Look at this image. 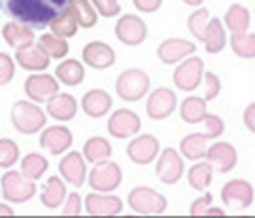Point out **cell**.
<instances>
[{"label": "cell", "mask_w": 255, "mask_h": 218, "mask_svg": "<svg viewBox=\"0 0 255 218\" xmlns=\"http://www.w3.org/2000/svg\"><path fill=\"white\" fill-rule=\"evenodd\" d=\"M70 0H0V11L11 21L32 30L49 28V23L68 9Z\"/></svg>", "instance_id": "obj_1"}, {"label": "cell", "mask_w": 255, "mask_h": 218, "mask_svg": "<svg viewBox=\"0 0 255 218\" xmlns=\"http://www.w3.org/2000/svg\"><path fill=\"white\" fill-rule=\"evenodd\" d=\"M11 123L19 134L32 136V134H38L45 127L47 112L41 106H36V102L19 100L11 108Z\"/></svg>", "instance_id": "obj_2"}, {"label": "cell", "mask_w": 255, "mask_h": 218, "mask_svg": "<svg viewBox=\"0 0 255 218\" xmlns=\"http://www.w3.org/2000/svg\"><path fill=\"white\" fill-rule=\"evenodd\" d=\"M0 195L9 204H26L36 195V184L21 172H15L9 167V172H4L0 178Z\"/></svg>", "instance_id": "obj_3"}, {"label": "cell", "mask_w": 255, "mask_h": 218, "mask_svg": "<svg viewBox=\"0 0 255 218\" xmlns=\"http://www.w3.org/2000/svg\"><path fill=\"white\" fill-rule=\"evenodd\" d=\"M151 87L149 74L140 68L124 70L115 80V91L124 102H138L147 95Z\"/></svg>", "instance_id": "obj_4"}, {"label": "cell", "mask_w": 255, "mask_h": 218, "mask_svg": "<svg viewBox=\"0 0 255 218\" xmlns=\"http://www.w3.org/2000/svg\"><path fill=\"white\" fill-rule=\"evenodd\" d=\"M128 206L136 214H142V216H159L166 212L168 201H166L162 193L153 191L151 187H136L128 195Z\"/></svg>", "instance_id": "obj_5"}, {"label": "cell", "mask_w": 255, "mask_h": 218, "mask_svg": "<svg viewBox=\"0 0 255 218\" xmlns=\"http://www.w3.org/2000/svg\"><path fill=\"white\" fill-rule=\"evenodd\" d=\"M122 180H124L122 167L111 159L102 161V163H96L92 172H87V182L98 193H113L115 189H119Z\"/></svg>", "instance_id": "obj_6"}, {"label": "cell", "mask_w": 255, "mask_h": 218, "mask_svg": "<svg viewBox=\"0 0 255 218\" xmlns=\"http://www.w3.org/2000/svg\"><path fill=\"white\" fill-rule=\"evenodd\" d=\"M23 91H26L30 102L43 104L47 100H51L55 93L60 91L58 78L47 74V72H32V74L23 80Z\"/></svg>", "instance_id": "obj_7"}, {"label": "cell", "mask_w": 255, "mask_h": 218, "mask_svg": "<svg viewBox=\"0 0 255 218\" xmlns=\"http://www.w3.org/2000/svg\"><path fill=\"white\" fill-rule=\"evenodd\" d=\"M253 187L251 182H247L243 178H234L223 184L221 189V201L223 206L232 208V210H247L253 204Z\"/></svg>", "instance_id": "obj_8"}, {"label": "cell", "mask_w": 255, "mask_h": 218, "mask_svg": "<svg viewBox=\"0 0 255 218\" xmlns=\"http://www.w3.org/2000/svg\"><path fill=\"white\" fill-rule=\"evenodd\" d=\"M202 76H204L202 58H187L183 64H179L177 70H174L172 80L181 91H194L196 87L202 83Z\"/></svg>", "instance_id": "obj_9"}, {"label": "cell", "mask_w": 255, "mask_h": 218, "mask_svg": "<svg viewBox=\"0 0 255 218\" xmlns=\"http://www.w3.org/2000/svg\"><path fill=\"white\" fill-rule=\"evenodd\" d=\"M109 134L111 138H119V140H126L130 136H136L140 132V119L134 110H128V108H119L115 110L109 119Z\"/></svg>", "instance_id": "obj_10"}, {"label": "cell", "mask_w": 255, "mask_h": 218, "mask_svg": "<svg viewBox=\"0 0 255 218\" xmlns=\"http://www.w3.org/2000/svg\"><path fill=\"white\" fill-rule=\"evenodd\" d=\"M183 172H185V167H183V159L177 148H164L162 155H157L155 174L164 184H177Z\"/></svg>", "instance_id": "obj_11"}, {"label": "cell", "mask_w": 255, "mask_h": 218, "mask_svg": "<svg viewBox=\"0 0 255 218\" xmlns=\"http://www.w3.org/2000/svg\"><path fill=\"white\" fill-rule=\"evenodd\" d=\"M174 108H177V93L168 87H157L155 91H151L147 100V115L153 121H164L168 119Z\"/></svg>", "instance_id": "obj_12"}, {"label": "cell", "mask_w": 255, "mask_h": 218, "mask_svg": "<svg viewBox=\"0 0 255 218\" xmlns=\"http://www.w3.org/2000/svg\"><path fill=\"white\" fill-rule=\"evenodd\" d=\"M60 176L64 182H68L70 187H83L87 180V165H85V157L83 152H68L60 159Z\"/></svg>", "instance_id": "obj_13"}, {"label": "cell", "mask_w": 255, "mask_h": 218, "mask_svg": "<svg viewBox=\"0 0 255 218\" xmlns=\"http://www.w3.org/2000/svg\"><path fill=\"white\" fill-rule=\"evenodd\" d=\"M115 36L128 47H136L145 43L147 38V23L142 21L138 15H124L122 19H117L115 26Z\"/></svg>", "instance_id": "obj_14"}, {"label": "cell", "mask_w": 255, "mask_h": 218, "mask_svg": "<svg viewBox=\"0 0 255 218\" xmlns=\"http://www.w3.org/2000/svg\"><path fill=\"white\" fill-rule=\"evenodd\" d=\"M38 144L47 150L49 155H64L70 146H73V132L66 125H51L43 129Z\"/></svg>", "instance_id": "obj_15"}, {"label": "cell", "mask_w": 255, "mask_h": 218, "mask_svg": "<svg viewBox=\"0 0 255 218\" xmlns=\"http://www.w3.org/2000/svg\"><path fill=\"white\" fill-rule=\"evenodd\" d=\"M83 208L90 216H117V214H122L124 204H122V199L111 195V193L94 191L83 199Z\"/></svg>", "instance_id": "obj_16"}, {"label": "cell", "mask_w": 255, "mask_h": 218, "mask_svg": "<svg viewBox=\"0 0 255 218\" xmlns=\"http://www.w3.org/2000/svg\"><path fill=\"white\" fill-rule=\"evenodd\" d=\"M15 62H17L23 70L43 72V70H47V66H49L51 58L38 43H28V45H23L17 49V53H15Z\"/></svg>", "instance_id": "obj_17"}, {"label": "cell", "mask_w": 255, "mask_h": 218, "mask_svg": "<svg viewBox=\"0 0 255 218\" xmlns=\"http://www.w3.org/2000/svg\"><path fill=\"white\" fill-rule=\"evenodd\" d=\"M157 155H159V142L151 134L138 136V138H134L128 144V157L136 165H147L151 161H155Z\"/></svg>", "instance_id": "obj_18"}, {"label": "cell", "mask_w": 255, "mask_h": 218, "mask_svg": "<svg viewBox=\"0 0 255 218\" xmlns=\"http://www.w3.org/2000/svg\"><path fill=\"white\" fill-rule=\"evenodd\" d=\"M83 64H87L94 70H107L115 64L117 55L113 51V47L102 43V40H94V43H87L83 47Z\"/></svg>", "instance_id": "obj_19"}, {"label": "cell", "mask_w": 255, "mask_h": 218, "mask_svg": "<svg viewBox=\"0 0 255 218\" xmlns=\"http://www.w3.org/2000/svg\"><path fill=\"white\" fill-rule=\"evenodd\" d=\"M206 161H211L213 167H217L219 174H228L232 172L238 163V152L230 142H213L209 148H206Z\"/></svg>", "instance_id": "obj_20"}, {"label": "cell", "mask_w": 255, "mask_h": 218, "mask_svg": "<svg viewBox=\"0 0 255 218\" xmlns=\"http://www.w3.org/2000/svg\"><path fill=\"white\" fill-rule=\"evenodd\" d=\"M191 53H196V43L185 38H166L157 47V58L162 64H177L181 60L189 58Z\"/></svg>", "instance_id": "obj_21"}, {"label": "cell", "mask_w": 255, "mask_h": 218, "mask_svg": "<svg viewBox=\"0 0 255 218\" xmlns=\"http://www.w3.org/2000/svg\"><path fill=\"white\" fill-rule=\"evenodd\" d=\"M111 106H113V100L105 89H90L81 98V108L92 119H102L111 110Z\"/></svg>", "instance_id": "obj_22"}, {"label": "cell", "mask_w": 255, "mask_h": 218, "mask_svg": "<svg viewBox=\"0 0 255 218\" xmlns=\"http://www.w3.org/2000/svg\"><path fill=\"white\" fill-rule=\"evenodd\" d=\"M79 104L70 93H55L51 100H47V115L55 121H73L77 117Z\"/></svg>", "instance_id": "obj_23"}, {"label": "cell", "mask_w": 255, "mask_h": 218, "mask_svg": "<svg viewBox=\"0 0 255 218\" xmlns=\"http://www.w3.org/2000/svg\"><path fill=\"white\" fill-rule=\"evenodd\" d=\"M251 26V13L243 4H230V9L223 15V28H228L232 34H245Z\"/></svg>", "instance_id": "obj_24"}, {"label": "cell", "mask_w": 255, "mask_h": 218, "mask_svg": "<svg viewBox=\"0 0 255 218\" xmlns=\"http://www.w3.org/2000/svg\"><path fill=\"white\" fill-rule=\"evenodd\" d=\"M202 43L206 47V53H211V55H217V53H221L223 49H226L228 38H226V28H223V21L221 19L213 17L209 21Z\"/></svg>", "instance_id": "obj_25"}, {"label": "cell", "mask_w": 255, "mask_h": 218, "mask_svg": "<svg viewBox=\"0 0 255 218\" xmlns=\"http://www.w3.org/2000/svg\"><path fill=\"white\" fill-rule=\"evenodd\" d=\"M2 38H4V43L9 47H13V49H19V47L28 45V43H34V30L28 28V26H23V23L9 21L2 28Z\"/></svg>", "instance_id": "obj_26"}, {"label": "cell", "mask_w": 255, "mask_h": 218, "mask_svg": "<svg viewBox=\"0 0 255 218\" xmlns=\"http://www.w3.org/2000/svg\"><path fill=\"white\" fill-rule=\"evenodd\" d=\"M64 199H66V184H64V180H60V176H51L43 187L41 204L49 210H55L64 204Z\"/></svg>", "instance_id": "obj_27"}, {"label": "cell", "mask_w": 255, "mask_h": 218, "mask_svg": "<svg viewBox=\"0 0 255 218\" xmlns=\"http://www.w3.org/2000/svg\"><path fill=\"white\" fill-rule=\"evenodd\" d=\"M55 78H58L62 85L77 87V85L83 83L85 68H83V64L77 62V60H64L60 66L55 68Z\"/></svg>", "instance_id": "obj_28"}, {"label": "cell", "mask_w": 255, "mask_h": 218, "mask_svg": "<svg viewBox=\"0 0 255 218\" xmlns=\"http://www.w3.org/2000/svg\"><path fill=\"white\" fill-rule=\"evenodd\" d=\"M209 136L206 134H189L181 140V155L185 159L191 161H198V159H204L206 155V148H209Z\"/></svg>", "instance_id": "obj_29"}, {"label": "cell", "mask_w": 255, "mask_h": 218, "mask_svg": "<svg viewBox=\"0 0 255 218\" xmlns=\"http://www.w3.org/2000/svg\"><path fill=\"white\" fill-rule=\"evenodd\" d=\"M113 155V148H111V142L107 138H100V136H94L85 142L83 146V157L85 161H90V163H102V161L111 159Z\"/></svg>", "instance_id": "obj_30"}, {"label": "cell", "mask_w": 255, "mask_h": 218, "mask_svg": "<svg viewBox=\"0 0 255 218\" xmlns=\"http://www.w3.org/2000/svg\"><path fill=\"white\" fill-rule=\"evenodd\" d=\"M181 119L185 123L194 125V123H202L206 117V100L204 98H196V95H189L181 102Z\"/></svg>", "instance_id": "obj_31"}, {"label": "cell", "mask_w": 255, "mask_h": 218, "mask_svg": "<svg viewBox=\"0 0 255 218\" xmlns=\"http://www.w3.org/2000/svg\"><path fill=\"white\" fill-rule=\"evenodd\" d=\"M213 180V163L211 161H200V163H194L187 172V182L191 189L196 191H206L209 184Z\"/></svg>", "instance_id": "obj_32"}, {"label": "cell", "mask_w": 255, "mask_h": 218, "mask_svg": "<svg viewBox=\"0 0 255 218\" xmlns=\"http://www.w3.org/2000/svg\"><path fill=\"white\" fill-rule=\"evenodd\" d=\"M47 169H49V161H47V157L38 155V152H28V155L21 159L19 172L30 180H38V178H43V174L47 172Z\"/></svg>", "instance_id": "obj_33"}, {"label": "cell", "mask_w": 255, "mask_h": 218, "mask_svg": "<svg viewBox=\"0 0 255 218\" xmlns=\"http://www.w3.org/2000/svg\"><path fill=\"white\" fill-rule=\"evenodd\" d=\"M49 28L53 32V36H60V38H70V36H75L77 34V30H79V23H77V17H75V13L73 9H68L64 11L60 17H55L51 23H49Z\"/></svg>", "instance_id": "obj_34"}, {"label": "cell", "mask_w": 255, "mask_h": 218, "mask_svg": "<svg viewBox=\"0 0 255 218\" xmlns=\"http://www.w3.org/2000/svg\"><path fill=\"white\" fill-rule=\"evenodd\" d=\"M70 9H73L79 28H94L98 23V13L90 0H70Z\"/></svg>", "instance_id": "obj_35"}, {"label": "cell", "mask_w": 255, "mask_h": 218, "mask_svg": "<svg viewBox=\"0 0 255 218\" xmlns=\"http://www.w3.org/2000/svg\"><path fill=\"white\" fill-rule=\"evenodd\" d=\"M38 45L49 53V58H55V60H62L68 55V40L66 38H60V36H53V34H43L38 36Z\"/></svg>", "instance_id": "obj_36"}, {"label": "cell", "mask_w": 255, "mask_h": 218, "mask_svg": "<svg viewBox=\"0 0 255 218\" xmlns=\"http://www.w3.org/2000/svg\"><path fill=\"white\" fill-rule=\"evenodd\" d=\"M230 45H232V51L238 58H247L253 60L255 58V34H232L230 38Z\"/></svg>", "instance_id": "obj_37"}, {"label": "cell", "mask_w": 255, "mask_h": 218, "mask_svg": "<svg viewBox=\"0 0 255 218\" xmlns=\"http://www.w3.org/2000/svg\"><path fill=\"white\" fill-rule=\"evenodd\" d=\"M209 21H211L209 11H206V9H196L187 17V28L191 32V36H196L198 40H204V32H206Z\"/></svg>", "instance_id": "obj_38"}, {"label": "cell", "mask_w": 255, "mask_h": 218, "mask_svg": "<svg viewBox=\"0 0 255 218\" xmlns=\"http://www.w3.org/2000/svg\"><path fill=\"white\" fill-rule=\"evenodd\" d=\"M17 159H19L17 142H13L11 138H0V167L9 169L17 163Z\"/></svg>", "instance_id": "obj_39"}, {"label": "cell", "mask_w": 255, "mask_h": 218, "mask_svg": "<svg viewBox=\"0 0 255 218\" xmlns=\"http://www.w3.org/2000/svg\"><path fill=\"white\" fill-rule=\"evenodd\" d=\"M94 4V9L98 15L102 17H117L119 13H122V4H119V0H90Z\"/></svg>", "instance_id": "obj_40"}, {"label": "cell", "mask_w": 255, "mask_h": 218, "mask_svg": "<svg viewBox=\"0 0 255 218\" xmlns=\"http://www.w3.org/2000/svg\"><path fill=\"white\" fill-rule=\"evenodd\" d=\"M15 76V60L9 53H0V87L9 85Z\"/></svg>", "instance_id": "obj_41"}, {"label": "cell", "mask_w": 255, "mask_h": 218, "mask_svg": "<svg viewBox=\"0 0 255 218\" xmlns=\"http://www.w3.org/2000/svg\"><path fill=\"white\" fill-rule=\"evenodd\" d=\"M83 210V199L79 193H66V199L62 204V214L64 216H79Z\"/></svg>", "instance_id": "obj_42"}, {"label": "cell", "mask_w": 255, "mask_h": 218, "mask_svg": "<svg viewBox=\"0 0 255 218\" xmlns=\"http://www.w3.org/2000/svg\"><path fill=\"white\" fill-rule=\"evenodd\" d=\"M202 123L206 125V136L213 140V138H219V136L223 134V129H226V125H223V119L221 117H217V115H209L206 112V117H204V121Z\"/></svg>", "instance_id": "obj_43"}, {"label": "cell", "mask_w": 255, "mask_h": 218, "mask_svg": "<svg viewBox=\"0 0 255 218\" xmlns=\"http://www.w3.org/2000/svg\"><path fill=\"white\" fill-rule=\"evenodd\" d=\"M202 80L206 83V95H204V100L206 102L215 100L219 95V91H221V80H219V76L215 74V72H204Z\"/></svg>", "instance_id": "obj_44"}, {"label": "cell", "mask_w": 255, "mask_h": 218, "mask_svg": "<svg viewBox=\"0 0 255 218\" xmlns=\"http://www.w3.org/2000/svg\"><path fill=\"white\" fill-rule=\"evenodd\" d=\"M211 206H213V195L211 193H204L202 197H198L194 204H191L189 214L191 216H206V212L211 210Z\"/></svg>", "instance_id": "obj_45"}, {"label": "cell", "mask_w": 255, "mask_h": 218, "mask_svg": "<svg viewBox=\"0 0 255 218\" xmlns=\"http://www.w3.org/2000/svg\"><path fill=\"white\" fill-rule=\"evenodd\" d=\"M140 13H155L162 6V0H132Z\"/></svg>", "instance_id": "obj_46"}, {"label": "cell", "mask_w": 255, "mask_h": 218, "mask_svg": "<svg viewBox=\"0 0 255 218\" xmlns=\"http://www.w3.org/2000/svg\"><path fill=\"white\" fill-rule=\"evenodd\" d=\"M243 123H245V127L249 129L251 134H255V102L249 104V106L245 108V112H243Z\"/></svg>", "instance_id": "obj_47"}, {"label": "cell", "mask_w": 255, "mask_h": 218, "mask_svg": "<svg viewBox=\"0 0 255 218\" xmlns=\"http://www.w3.org/2000/svg\"><path fill=\"white\" fill-rule=\"evenodd\" d=\"M15 214V210L9 206V201L6 204H0V216H13Z\"/></svg>", "instance_id": "obj_48"}, {"label": "cell", "mask_w": 255, "mask_h": 218, "mask_svg": "<svg viewBox=\"0 0 255 218\" xmlns=\"http://www.w3.org/2000/svg\"><path fill=\"white\" fill-rule=\"evenodd\" d=\"M183 2H185L187 6H200V4L204 2V0H183Z\"/></svg>", "instance_id": "obj_49"}]
</instances>
